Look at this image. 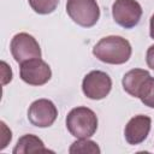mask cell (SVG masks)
I'll return each mask as SVG.
<instances>
[{"label":"cell","instance_id":"cell-1","mask_svg":"<svg viewBox=\"0 0 154 154\" xmlns=\"http://www.w3.org/2000/svg\"><path fill=\"white\" fill-rule=\"evenodd\" d=\"M132 53L130 42L116 35L102 37L93 48V54L102 63L120 65L126 63Z\"/></svg>","mask_w":154,"mask_h":154},{"label":"cell","instance_id":"cell-2","mask_svg":"<svg viewBox=\"0 0 154 154\" xmlns=\"http://www.w3.org/2000/svg\"><path fill=\"white\" fill-rule=\"evenodd\" d=\"M66 128L76 138H89L97 130V117L88 107H75L66 116Z\"/></svg>","mask_w":154,"mask_h":154},{"label":"cell","instance_id":"cell-3","mask_svg":"<svg viewBox=\"0 0 154 154\" xmlns=\"http://www.w3.org/2000/svg\"><path fill=\"white\" fill-rule=\"evenodd\" d=\"M66 12L76 24L83 28L94 26L100 18V7L96 0H67Z\"/></svg>","mask_w":154,"mask_h":154},{"label":"cell","instance_id":"cell-4","mask_svg":"<svg viewBox=\"0 0 154 154\" xmlns=\"http://www.w3.org/2000/svg\"><path fill=\"white\" fill-rule=\"evenodd\" d=\"M10 51L13 59L22 64L26 60L41 58V48L34 36L28 32L16 34L10 43Z\"/></svg>","mask_w":154,"mask_h":154},{"label":"cell","instance_id":"cell-5","mask_svg":"<svg viewBox=\"0 0 154 154\" xmlns=\"http://www.w3.org/2000/svg\"><path fill=\"white\" fill-rule=\"evenodd\" d=\"M112 89L111 77L100 70H94L87 73L82 81L83 94L91 100L105 99Z\"/></svg>","mask_w":154,"mask_h":154},{"label":"cell","instance_id":"cell-6","mask_svg":"<svg viewBox=\"0 0 154 154\" xmlns=\"http://www.w3.org/2000/svg\"><path fill=\"white\" fill-rule=\"evenodd\" d=\"M19 76L23 82L30 85H43L52 77L49 65L41 58H35L19 64Z\"/></svg>","mask_w":154,"mask_h":154},{"label":"cell","instance_id":"cell-7","mask_svg":"<svg viewBox=\"0 0 154 154\" xmlns=\"http://www.w3.org/2000/svg\"><path fill=\"white\" fill-rule=\"evenodd\" d=\"M142 13V7L136 0H116L112 5L114 22L125 29L136 26L140 23Z\"/></svg>","mask_w":154,"mask_h":154},{"label":"cell","instance_id":"cell-8","mask_svg":"<svg viewBox=\"0 0 154 154\" xmlns=\"http://www.w3.org/2000/svg\"><path fill=\"white\" fill-rule=\"evenodd\" d=\"M58 117L57 106L53 101L48 99L35 100L28 109L29 122L37 128H48L51 126Z\"/></svg>","mask_w":154,"mask_h":154},{"label":"cell","instance_id":"cell-9","mask_svg":"<svg viewBox=\"0 0 154 154\" xmlns=\"http://www.w3.org/2000/svg\"><path fill=\"white\" fill-rule=\"evenodd\" d=\"M152 126V119L148 116L138 114L132 117L124 129V136L129 144H140L149 135Z\"/></svg>","mask_w":154,"mask_h":154},{"label":"cell","instance_id":"cell-10","mask_svg":"<svg viewBox=\"0 0 154 154\" xmlns=\"http://www.w3.org/2000/svg\"><path fill=\"white\" fill-rule=\"evenodd\" d=\"M149 77H150V73L147 70L132 69L124 75L123 79H122V84H123L124 90L129 95H131L134 97H138L143 84L146 83V81Z\"/></svg>","mask_w":154,"mask_h":154},{"label":"cell","instance_id":"cell-11","mask_svg":"<svg viewBox=\"0 0 154 154\" xmlns=\"http://www.w3.org/2000/svg\"><path fill=\"white\" fill-rule=\"evenodd\" d=\"M37 152H49V149L45 147L41 138L31 134H26L19 137L16 147L12 150L13 154H26V153H37Z\"/></svg>","mask_w":154,"mask_h":154},{"label":"cell","instance_id":"cell-12","mask_svg":"<svg viewBox=\"0 0 154 154\" xmlns=\"http://www.w3.org/2000/svg\"><path fill=\"white\" fill-rule=\"evenodd\" d=\"M100 152L101 149L97 146V143L88 138H78L69 148L70 154H99Z\"/></svg>","mask_w":154,"mask_h":154},{"label":"cell","instance_id":"cell-13","mask_svg":"<svg viewBox=\"0 0 154 154\" xmlns=\"http://www.w3.org/2000/svg\"><path fill=\"white\" fill-rule=\"evenodd\" d=\"M30 7L38 14H49L55 11L59 0H28Z\"/></svg>","mask_w":154,"mask_h":154},{"label":"cell","instance_id":"cell-14","mask_svg":"<svg viewBox=\"0 0 154 154\" xmlns=\"http://www.w3.org/2000/svg\"><path fill=\"white\" fill-rule=\"evenodd\" d=\"M138 99L142 101L144 106H148L150 108H154V77H149L146 83L143 84Z\"/></svg>","mask_w":154,"mask_h":154},{"label":"cell","instance_id":"cell-15","mask_svg":"<svg viewBox=\"0 0 154 154\" xmlns=\"http://www.w3.org/2000/svg\"><path fill=\"white\" fill-rule=\"evenodd\" d=\"M1 65H2V84H6L12 79V70L11 67H8V65L5 61H1Z\"/></svg>","mask_w":154,"mask_h":154},{"label":"cell","instance_id":"cell-16","mask_svg":"<svg viewBox=\"0 0 154 154\" xmlns=\"http://www.w3.org/2000/svg\"><path fill=\"white\" fill-rule=\"evenodd\" d=\"M146 61L148 67L154 70V45H152L148 49H147V54H146Z\"/></svg>","mask_w":154,"mask_h":154},{"label":"cell","instance_id":"cell-17","mask_svg":"<svg viewBox=\"0 0 154 154\" xmlns=\"http://www.w3.org/2000/svg\"><path fill=\"white\" fill-rule=\"evenodd\" d=\"M149 35L150 37L154 40V13L150 17V22H149Z\"/></svg>","mask_w":154,"mask_h":154}]
</instances>
